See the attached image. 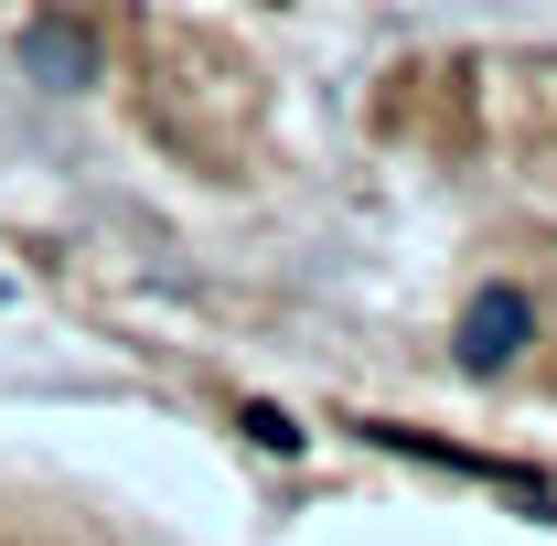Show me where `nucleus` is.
Listing matches in <instances>:
<instances>
[{
  "instance_id": "1",
  "label": "nucleus",
  "mask_w": 557,
  "mask_h": 546,
  "mask_svg": "<svg viewBox=\"0 0 557 546\" xmlns=\"http://www.w3.org/2000/svg\"><path fill=\"white\" fill-rule=\"evenodd\" d=\"M515 343H525V300H515V289L472 300V322H461V353H472V364H504Z\"/></svg>"
}]
</instances>
